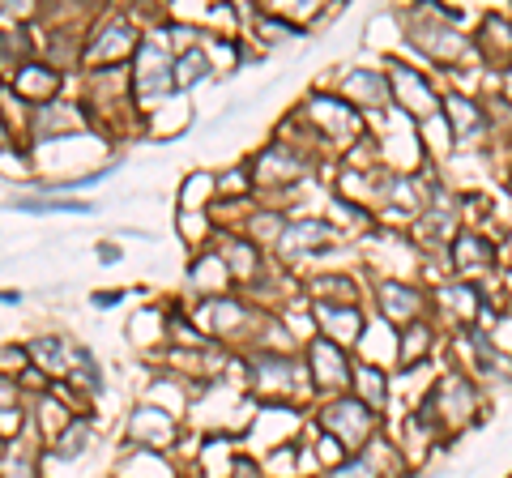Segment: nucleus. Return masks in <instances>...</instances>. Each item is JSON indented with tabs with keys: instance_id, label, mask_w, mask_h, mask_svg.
I'll use <instances>...</instances> for the list:
<instances>
[{
	"instance_id": "obj_1",
	"label": "nucleus",
	"mask_w": 512,
	"mask_h": 478,
	"mask_svg": "<svg viewBox=\"0 0 512 478\" xmlns=\"http://www.w3.org/2000/svg\"><path fill=\"white\" fill-rule=\"evenodd\" d=\"M325 427L333 440L350 444V449H359V444L367 440V432H372V414H367L359 402H338L325 410Z\"/></svg>"
},
{
	"instance_id": "obj_2",
	"label": "nucleus",
	"mask_w": 512,
	"mask_h": 478,
	"mask_svg": "<svg viewBox=\"0 0 512 478\" xmlns=\"http://www.w3.org/2000/svg\"><path fill=\"white\" fill-rule=\"evenodd\" d=\"M171 86H175L171 60L163 56V47L146 43V47H141V60H137V90H141V99H163Z\"/></svg>"
},
{
	"instance_id": "obj_3",
	"label": "nucleus",
	"mask_w": 512,
	"mask_h": 478,
	"mask_svg": "<svg viewBox=\"0 0 512 478\" xmlns=\"http://www.w3.org/2000/svg\"><path fill=\"white\" fill-rule=\"evenodd\" d=\"M389 86L397 90V99H402V107L419 111V116H423V111H427V116H431V111H436V94H431V86H427V82H423V77L414 73V69H406V65H393V73H389Z\"/></svg>"
},
{
	"instance_id": "obj_4",
	"label": "nucleus",
	"mask_w": 512,
	"mask_h": 478,
	"mask_svg": "<svg viewBox=\"0 0 512 478\" xmlns=\"http://www.w3.org/2000/svg\"><path fill=\"white\" fill-rule=\"evenodd\" d=\"M128 52H133V26H128V22H107L103 35L86 47V60H94V65H107V60H120Z\"/></svg>"
},
{
	"instance_id": "obj_5",
	"label": "nucleus",
	"mask_w": 512,
	"mask_h": 478,
	"mask_svg": "<svg viewBox=\"0 0 512 478\" xmlns=\"http://www.w3.org/2000/svg\"><path fill=\"white\" fill-rule=\"evenodd\" d=\"M312 372H316V380H320L325 389L346 385V359H342L338 342H325V338H320V342L312 346Z\"/></svg>"
},
{
	"instance_id": "obj_6",
	"label": "nucleus",
	"mask_w": 512,
	"mask_h": 478,
	"mask_svg": "<svg viewBox=\"0 0 512 478\" xmlns=\"http://www.w3.org/2000/svg\"><path fill=\"white\" fill-rule=\"evenodd\" d=\"M380 308H384V316H397V321H410L414 312H419V295L410 291V286H402V282H384L380 286Z\"/></svg>"
},
{
	"instance_id": "obj_7",
	"label": "nucleus",
	"mask_w": 512,
	"mask_h": 478,
	"mask_svg": "<svg viewBox=\"0 0 512 478\" xmlns=\"http://www.w3.org/2000/svg\"><path fill=\"white\" fill-rule=\"evenodd\" d=\"M133 440L167 444V440H171V419H167L163 410H137V414H133Z\"/></svg>"
},
{
	"instance_id": "obj_8",
	"label": "nucleus",
	"mask_w": 512,
	"mask_h": 478,
	"mask_svg": "<svg viewBox=\"0 0 512 478\" xmlns=\"http://www.w3.org/2000/svg\"><path fill=\"white\" fill-rule=\"evenodd\" d=\"M312 107H316V116H320V124H329V129H333V133H338L342 141H350V137H355V133H359V116H355V111H350V107H342V103H329V99H325V103H320V99H316Z\"/></svg>"
},
{
	"instance_id": "obj_9",
	"label": "nucleus",
	"mask_w": 512,
	"mask_h": 478,
	"mask_svg": "<svg viewBox=\"0 0 512 478\" xmlns=\"http://www.w3.org/2000/svg\"><path fill=\"white\" fill-rule=\"evenodd\" d=\"M325 222H291L282 231V252H308L316 244H325Z\"/></svg>"
},
{
	"instance_id": "obj_10",
	"label": "nucleus",
	"mask_w": 512,
	"mask_h": 478,
	"mask_svg": "<svg viewBox=\"0 0 512 478\" xmlns=\"http://www.w3.org/2000/svg\"><path fill=\"white\" fill-rule=\"evenodd\" d=\"M316 312H320V325H325V329H333V333H338L342 342L359 338L363 321H359V312H355V308H333V304H320Z\"/></svg>"
},
{
	"instance_id": "obj_11",
	"label": "nucleus",
	"mask_w": 512,
	"mask_h": 478,
	"mask_svg": "<svg viewBox=\"0 0 512 478\" xmlns=\"http://www.w3.org/2000/svg\"><path fill=\"white\" fill-rule=\"evenodd\" d=\"M205 73H210V60H205L201 47H192L188 56H180V65H175V86H197Z\"/></svg>"
},
{
	"instance_id": "obj_12",
	"label": "nucleus",
	"mask_w": 512,
	"mask_h": 478,
	"mask_svg": "<svg viewBox=\"0 0 512 478\" xmlns=\"http://www.w3.org/2000/svg\"><path fill=\"white\" fill-rule=\"evenodd\" d=\"M350 94L355 99H367V103H384V77L380 73H367V69H359L355 77H350Z\"/></svg>"
},
{
	"instance_id": "obj_13",
	"label": "nucleus",
	"mask_w": 512,
	"mask_h": 478,
	"mask_svg": "<svg viewBox=\"0 0 512 478\" xmlns=\"http://www.w3.org/2000/svg\"><path fill=\"white\" fill-rule=\"evenodd\" d=\"M18 90L52 94V90H56V73H52V69H39V65H22V69H18Z\"/></svg>"
},
{
	"instance_id": "obj_14",
	"label": "nucleus",
	"mask_w": 512,
	"mask_h": 478,
	"mask_svg": "<svg viewBox=\"0 0 512 478\" xmlns=\"http://www.w3.org/2000/svg\"><path fill=\"white\" fill-rule=\"evenodd\" d=\"M295 171H299V163L282 146L265 150V158H261V175H265V180H286V175H295Z\"/></svg>"
},
{
	"instance_id": "obj_15",
	"label": "nucleus",
	"mask_w": 512,
	"mask_h": 478,
	"mask_svg": "<svg viewBox=\"0 0 512 478\" xmlns=\"http://www.w3.org/2000/svg\"><path fill=\"white\" fill-rule=\"evenodd\" d=\"M35 355L52 372H69L73 368V350H64V342H35Z\"/></svg>"
},
{
	"instance_id": "obj_16",
	"label": "nucleus",
	"mask_w": 512,
	"mask_h": 478,
	"mask_svg": "<svg viewBox=\"0 0 512 478\" xmlns=\"http://www.w3.org/2000/svg\"><path fill=\"white\" fill-rule=\"evenodd\" d=\"M86 440H90V432H86V423H73V427H69V432H64V436L56 440V457H64V461H69V457H77V453H82V449H86Z\"/></svg>"
},
{
	"instance_id": "obj_17",
	"label": "nucleus",
	"mask_w": 512,
	"mask_h": 478,
	"mask_svg": "<svg viewBox=\"0 0 512 478\" xmlns=\"http://www.w3.org/2000/svg\"><path fill=\"white\" fill-rule=\"evenodd\" d=\"M329 478H380V474H376V466L367 457H346Z\"/></svg>"
},
{
	"instance_id": "obj_18",
	"label": "nucleus",
	"mask_w": 512,
	"mask_h": 478,
	"mask_svg": "<svg viewBox=\"0 0 512 478\" xmlns=\"http://www.w3.org/2000/svg\"><path fill=\"white\" fill-rule=\"evenodd\" d=\"M227 252H231V261H235V274L239 278H244V274H252V269H256V257H252V248L248 244H235V239H227Z\"/></svg>"
},
{
	"instance_id": "obj_19",
	"label": "nucleus",
	"mask_w": 512,
	"mask_h": 478,
	"mask_svg": "<svg viewBox=\"0 0 512 478\" xmlns=\"http://www.w3.org/2000/svg\"><path fill=\"white\" fill-rule=\"evenodd\" d=\"M444 299H448L453 308H466V316L474 312V291H470V286H448Z\"/></svg>"
},
{
	"instance_id": "obj_20",
	"label": "nucleus",
	"mask_w": 512,
	"mask_h": 478,
	"mask_svg": "<svg viewBox=\"0 0 512 478\" xmlns=\"http://www.w3.org/2000/svg\"><path fill=\"white\" fill-rule=\"evenodd\" d=\"M9 478H39L35 461H30L26 453H9Z\"/></svg>"
},
{
	"instance_id": "obj_21",
	"label": "nucleus",
	"mask_w": 512,
	"mask_h": 478,
	"mask_svg": "<svg viewBox=\"0 0 512 478\" xmlns=\"http://www.w3.org/2000/svg\"><path fill=\"white\" fill-rule=\"evenodd\" d=\"M359 380H363V393L372 397V402H380L384 397V385H380V372H372V368H359Z\"/></svg>"
},
{
	"instance_id": "obj_22",
	"label": "nucleus",
	"mask_w": 512,
	"mask_h": 478,
	"mask_svg": "<svg viewBox=\"0 0 512 478\" xmlns=\"http://www.w3.org/2000/svg\"><path fill=\"white\" fill-rule=\"evenodd\" d=\"M457 261H487L483 248H457Z\"/></svg>"
},
{
	"instance_id": "obj_23",
	"label": "nucleus",
	"mask_w": 512,
	"mask_h": 478,
	"mask_svg": "<svg viewBox=\"0 0 512 478\" xmlns=\"http://www.w3.org/2000/svg\"><path fill=\"white\" fill-rule=\"evenodd\" d=\"M0 141H5V124H0Z\"/></svg>"
}]
</instances>
